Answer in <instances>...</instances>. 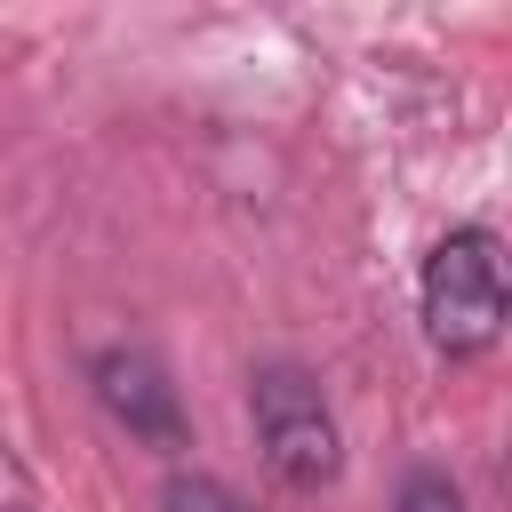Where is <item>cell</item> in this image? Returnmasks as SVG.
<instances>
[{"label":"cell","instance_id":"obj_2","mask_svg":"<svg viewBox=\"0 0 512 512\" xmlns=\"http://www.w3.org/2000/svg\"><path fill=\"white\" fill-rule=\"evenodd\" d=\"M248 416H256L264 464H272L288 488H328V480H336L344 440H336V416H328L320 384H312L296 360H272V368L248 376Z\"/></svg>","mask_w":512,"mask_h":512},{"label":"cell","instance_id":"obj_1","mask_svg":"<svg viewBox=\"0 0 512 512\" xmlns=\"http://www.w3.org/2000/svg\"><path fill=\"white\" fill-rule=\"evenodd\" d=\"M416 312H424L432 352H448V360H472L504 336V248H496L488 224H456L424 256Z\"/></svg>","mask_w":512,"mask_h":512},{"label":"cell","instance_id":"obj_3","mask_svg":"<svg viewBox=\"0 0 512 512\" xmlns=\"http://www.w3.org/2000/svg\"><path fill=\"white\" fill-rule=\"evenodd\" d=\"M88 376H96L104 416L128 424V440H144V448H184V400H176V384H168V368H160L152 352L112 344V352H96Z\"/></svg>","mask_w":512,"mask_h":512},{"label":"cell","instance_id":"obj_4","mask_svg":"<svg viewBox=\"0 0 512 512\" xmlns=\"http://www.w3.org/2000/svg\"><path fill=\"white\" fill-rule=\"evenodd\" d=\"M160 512H248L224 480H200V472H176L168 488H160Z\"/></svg>","mask_w":512,"mask_h":512},{"label":"cell","instance_id":"obj_5","mask_svg":"<svg viewBox=\"0 0 512 512\" xmlns=\"http://www.w3.org/2000/svg\"><path fill=\"white\" fill-rule=\"evenodd\" d=\"M400 512H472V504H464V488H456L448 472H432V464H424V472H408Z\"/></svg>","mask_w":512,"mask_h":512}]
</instances>
